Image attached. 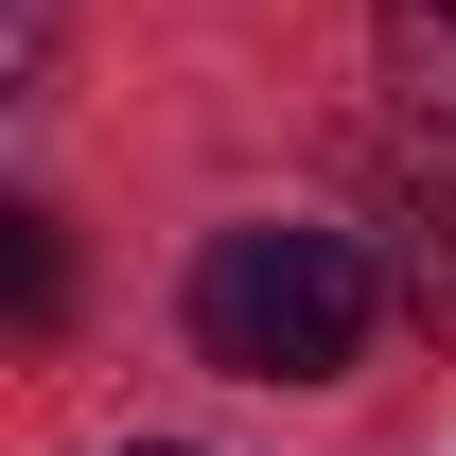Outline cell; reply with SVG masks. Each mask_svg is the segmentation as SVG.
Returning a JSON list of instances; mask_svg holds the SVG:
<instances>
[{
	"mask_svg": "<svg viewBox=\"0 0 456 456\" xmlns=\"http://www.w3.org/2000/svg\"><path fill=\"white\" fill-rule=\"evenodd\" d=\"M141 456H175V439H141Z\"/></svg>",
	"mask_w": 456,
	"mask_h": 456,
	"instance_id": "cell-5",
	"label": "cell"
},
{
	"mask_svg": "<svg viewBox=\"0 0 456 456\" xmlns=\"http://www.w3.org/2000/svg\"><path fill=\"white\" fill-rule=\"evenodd\" d=\"M403 316H421V334H456V193H421V211H403Z\"/></svg>",
	"mask_w": 456,
	"mask_h": 456,
	"instance_id": "cell-3",
	"label": "cell"
},
{
	"mask_svg": "<svg viewBox=\"0 0 456 456\" xmlns=\"http://www.w3.org/2000/svg\"><path fill=\"white\" fill-rule=\"evenodd\" d=\"M369 316H387V281L316 211H246V228L193 246V351L246 369V387H334L351 351H369Z\"/></svg>",
	"mask_w": 456,
	"mask_h": 456,
	"instance_id": "cell-1",
	"label": "cell"
},
{
	"mask_svg": "<svg viewBox=\"0 0 456 456\" xmlns=\"http://www.w3.org/2000/svg\"><path fill=\"white\" fill-rule=\"evenodd\" d=\"M0 281H18V334H53V316H70V246H53V211H0Z\"/></svg>",
	"mask_w": 456,
	"mask_h": 456,
	"instance_id": "cell-4",
	"label": "cell"
},
{
	"mask_svg": "<svg viewBox=\"0 0 456 456\" xmlns=\"http://www.w3.org/2000/svg\"><path fill=\"white\" fill-rule=\"evenodd\" d=\"M369 53H387V106L456 141V0H369Z\"/></svg>",
	"mask_w": 456,
	"mask_h": 456,
	"instance_id": "cell-2",
	"label": "cell"
}]
</instances>
